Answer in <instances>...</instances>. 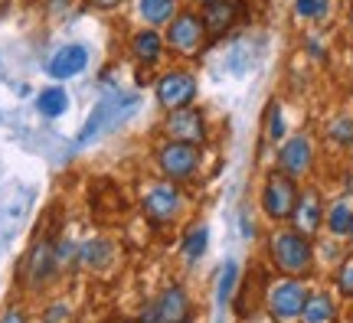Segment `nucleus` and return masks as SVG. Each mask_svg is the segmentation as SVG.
<instances>
[{
	"label": "nucleus",
	"mask_w": 353,
	"mask_h": 323,
	"mask_svg": "<svg viewBox=\"0 0 353 323\" xmlns=\"http://www.w3.org/2000/svg\"><path fill=\"white\" fill-rule=\"evenodd\" d=\"M268 261L275 264L278 274H291V278H304L314 268V245L311 238L301 236L291 225H275V232L265 242Z\"/></svg>",
	"instance_id": "f257e3e1"
},
{
	"label": "nucleus",
	"mask_w": 353,
	"mask_h": 323,
	"mask_svg": "<svg viewBox=\"0 0 353 323\" xmlns=\"http://www.w3.org/2000/svg\"><path fill=\"white\" fill-rule=\"evenodd\" d=\"M210 33L196 7H183L174 13V20L164 26V46L167 52H174L180 59H200L206 52Z\"/></svg>",
	"instance_id": "f03ea898"
},
{
	"label": "nucleus",
	"mask_w": 353,
	"mask_h": 323,
	"mask_svg": "<svg viewBox=\"0 0 353 323\" xmlns=\"http://www.w3.org/2000/svg\"><path fill=\"white\" fill-rule=\"evenodd\" d=\"M307 284L304 278H291V274H281L272 284L265 287V307L275 317L278 323H298L304 311V300H307Z\"/></svg>",
	"instance_id": "7ed1b4c3"
},
{
	"label": "nucleus",
	"mask_w": 353,
	"mask_h": 323,
	"mask_svg": "<svg viewBox=\"0 0 353 323\" xmlns=\"http://www.w3.org/2000/svg\"><path fill=\"white\" fill-rule=\"evenodd\" d=\"M298 193H301L298 180L275 167L272 174L265 176L262 193H259V206H262V212L272 219V222L281 225V222H288V219H291L294 202H298Z\"/></svg>",
	"instance_id": "20e7f679"
},
{
	"label": "nucleus",
	"mask_w": 353,
	"mask_h": 323,
	"mask_svg": "<svg viewBox=\"0 0 353 323\" xmlns=\"http://www.w3.org/2000/svg\"><path fill=\"white\" fill-rule=\"evenodd\" d=\"M154 160H157V170L164 174V180L170 183H187L200 174V144H187V140H170L167 137L161 147L154 150Z\"/></svg>",
	"instance_id": "39448f33"
},
{
	"label": "nucleus",
	"mask_w": 353,
	"mask_h": 323,
	"mask_svg": "<svg viewBox=\"0 0 353 323\" xmlns=\"http://www.w3.org/2000/svg\"><path fill=\"white\" fill-rule=\"evenodd\" d=\"M183 206H187L183 189H180V183H170V180H161V183L148 187L144 189V196H141V209H144V216L157 225L176 222V219L183 216Z\"/></svg>",
	"instance_id": "423d86ee"
},
{
	"label": "nucleus",
	"mask_w": 353,
	"mask_h": 323,
	"mask_svg": "<svg viewBox=\"0 0 353 323\" xmlns=\"http://www.w3.org/2000/svg\"><path fill=\"white\" fill-rule=\"evenodd\" d=\"M196 95H200V82L190 69H167L157 82H154V98L164 112H174V108H187V105H196Z\"/></svg>",
	"instance_id": "0eeeda50"
},
{
	"label": "nucleus",
	"mask_w": 353,
	"mask_h": 323,
	"mask_svg": "<svg viewBox=\"0 0 353 323\" xmlns=\"http://www.w3.org/2000/svg\"><path fill=\"white\" fill-rule=\"evenodd\" d=\"M190 320H193V304H190V294L183 284L164 287L138 317V323H190Z\"/></svg>",
	"instance_id": "6e6552de"
},
{
	"label": "nucleus",
	"mask_w": 353,
	"mask_h": 323,
	"mask_svg": "<svg viewBox=\"0 0 353 323\" xmlns=\"http://www.w3.org/2000/svg\"><path fill=\"white\" fill-rule=\"evenodd\" d=\"M314 160H317L314 140H311V134H304V131H298V134L285 137V140L278 144V154H275L278 170L291 174L294 180H301V176H311V170H314Z\"/></svg>",
	"instance_id": "1a4fd4ad"
},
{
	"label": "nucleus",
	"mask_w": 353,
	"mask_h": 323,
	"mask_svg": "<svg viewBox=\"0 0 353 323\" xmlns=\"http://www.w3.org/2000/svg\"><path fill=\"white\" fill-rule=\"evenodd\" d=\"M206 114L196 108V105H187V108H174L167 112L164 118V137L170 140H187V144H200L206 140Z\"/></svg>",
	"instance_id": "9d476101"
},
{
	"label": "nucleus",
	"mask_w": 353,
	"mask_h": 323,
	"mask_svg": "<svg viewBox=\"0 0 353 323\" xmlns=\"http://www.w3.org/2000/svg\"><path fill=\"white\" fill-rule=\"evenodd\" d=\"M324 196H321V189L317 187H301L298 193V202H294V212H291V229H298L301 236L314 238L321 232V225H324Z\"/></svg>",
	"instance_id": "9b49d317"
},
{
	"label": "nucleus",
	"mask_w": 353,
	"mask_h": 323,
	"mask_svg": "<svg viewBox=\"0 0 353 323\" xmlns=\"http://www.w3.org/2000/svg\"><path fill=\"white\" fill-rule=\"evenodd\" d=\"M200 17H203V23H206L210 39L226 37L229 30L239 23V0H213V3L200 7Z\"/></svg>",
	"instance_id": "f8f14e48"
},
{
	"label": "nucleus",
	"mask_w": 353,
	"mask_h": 323,
	"mask_svg": "<svg viewBox=\"0 0 353 323\" xmlns=\"http://www.w3.org/2000/svg\"><path fill=\"white\" fill-rule=\"evenodd\" d=\"M131 108H134V98H105L99 108L92 112V118H88L85 131L79 134V140L85 144V140H92L99 131H105V125H108V127L118 125V121L125 118V112H131Z\"/></svg>",
	"instance_id": "ddd939ff"
},
{
	"label": "nucleus",
	"mask_w": 353,
	"mask_h": 323,
	"mask_svg": "<svg viewBox=\"0 0 353 323\" xmlns=\"http://www.w3.org/2000/svg\"><path fill=\"white\" fill-rule=\"evenodd\" d=\"M167 52L164 46V33L161 30H154V26H141L138 33L131 37V59L144 69H151V65L161 63V56Z\"/></svg>",
	"instance_id": "4468645a"
},
{
	"label": "nucleus",
	"mask_w": 353,
	"mask_h": 323,
	"mask_svg": "<svg viewBox=\"0 0 353 323\" xmlns=\"http://www.w3.org/2000/svg\"><path fill=\"white\" fill-rule=\"evenodd\" d=\"M85 65H88V50L85 46H79V43H72V46H63V50L50 59V75L63 82V79L79 75Z\"/></svg>",
	"instance_id": "2eb2a0df"
},
{
	"label": "nucleus",
	"mask_w": 353,
	"mask_h": 323,
	"mask_svg": "<svg viewBox=\"0 0 353 323\" xmlns=\"http://www.w3.org/2000/svg\"><path fill=\"white\" fill-rule=\"evenodd\" d=\"M52 271H56V249H52V242H37L33 251H30V258H26V278H30V284L33 287L43 284Z\"/></svg>",
	"instance_id": "dca6fc26"
},
{
	"label": "nucleus",
	"mask_w": 353,
	"mask_h": 323,
	"mask_svg": "<svg viewBox=\"0 0 353 323\" xmlns=\"http://www.w3.org/2000/svg\"><path fill=\"white\" fill-rule=\"evenodd\" d=\"M353 225V199L350 196H337L334 202L324 206V229L334 238H347Z\"/></svg>",
	"instance_id": "f3484780"
},
{
	"label": "nucleus",
	"mask_w": 353,
	"mask_h": 323,
	"mask_svg": "<svg viewBox=\"0 0 353 323\" xmlns=\"http://www.w3.org/2000/svg\"><path fill=\"white\" fill-rule=\"evenodd\" d=\"M337 320V300L330 298L327 291H314L304 300V311L298 323H334Z\"/></svg>",
	"instance_id": "a211bd4d"
},
{
	"label": "nucleus",
	"mask_w": 353,
	"mask_h": 323,
	"mask_svg": "<svg viewBox=\"0 0 353 323\" xmlns=\"http://www.w3.org/2000/svg\"><path fill=\"white\" fill-rule=\"evenodd\" d=\"M176 10H180L176 0H138L141 20H144V26H154V30H164Z\"/></svg>",
	"instance_id": "6ab92c4d"
},
{
	"label": "nucleus",
	"mask_w": 353,
	"mask_h": 323,
	"mask_svg": "<svg viewBox=\"0 0 353 323\" xmlns=\"http://www.w3.org/2000/svg\"><path fill=\"white\" fill-rule=\"evenodd\" d=\"M79 258H82V264L92 268V271H105L114 258V245L108 238H92V242H85V245L79 249Z\"/></svg>",
	"instance_id": "aec40b11"
},
{
	"label": "nucleus",
	"mask_w": 353,
	"mask_h": 323,
	"mask_svg": "<svg viewBox=\"0 0 353 323\" xmlns=\"http://www.w3.org/2000/svg\"><path fill=\"white\" fill-rule=\"evenodd\" d=\"M37 108L43 118H59V114H65V108H69V95H65L59 85L43 88L37 95Z\"/></svg>",
	"instance_id": "412c9836"
},
{
	"label": "nucleus",
	"mask_w": 353,
	"mask_h": 323,
	"mask_svg": "<svg viewBox=\"0 0 353 323\" xmlns=\"http://www.w3.org/2000/svg\"><path fill=\"white\" fill-rule=\"evenodd\" d=\"M206 245H210V229L206 225H190L187 232H183V258H187V264H193V261L203 258V251H206Z\"/></svg>",
	"instance_id": "4be33fe9"
},
{
	"label": "nucleus",
	"mask_w": 353,
	"mask_h": 323,
	"mask_svg": "<svg viewBox=\"0 0 353 323\" xmlns=\"http://www.w3.org/2000/svg\"><path fill=\"white\" fill-rule=\"evenodd\" d=\"M236 287H239V264L226 261L219 268V281H216V300H219V307H226L229 300L236 298Z\"/></svg>",
	"instance_id": "5701e85b"
},
{
	"label": "nucleus",
	"mask_w": 353,
	"mask_h": 323,
	"mask_svg": "<svg viewBox=\"0 0 353 323\" xmlns=\"http://www.w3.org/2000/svg\"><path fill=\"white\" fill-rule=\"evenodd\" d=\"M327 140L330 144H337V147L350 150L353 147V118L350 114H343V118H334L327 125Z\"/></svg>",
	"instance_id": "b1692460"
},
{
	"label": "nucleus",
	"mask_w": 353,
	"mask_h": 323,
	"mask_svg": "<svg viewBox=\"0 0 353 323\" xmlns=\"http://www.w3.org/2000/svg\"><path fill=\"white\" fill-rule=\"evenodd\" d=\"M330 13V0H294V17L307 23H321Z\"/></svg>",
	"instance_id": "393cba45"
},
{
	"label": "nucleus",
	"mask_w": 353,
	"mask_h": 323,
	"mask_svg": "<svg viewBox=\"0 0 353 323\" xmlns=\"http://www.w3.org/2000/svg\"><path fill=\"white\" fill-rule=\"evenodd\" d=\"M285 112H281V105L278 101H272L268 105V121H265V137L272 140V144H281L285 140Z\"/></svg>",
	"instance_id": "a878e982"
},
{
	"label": "nucleus",
	"mask_w": 353,
	"mask_h": 323,
	"mask_svg": "<svg viewBox=\"0 0 353 323\" xmlns=\"http://www.w3.org/2000/svg\"><path fill=\"white\" fill-rule=\"evenodd\" d=\"M334 284H337V294H341V298L353 300V255L341 261V268H337V278H334Z\"/></svg>",
	"instance_id": "bb28decb"
},
{
	"label": "nucleus",
	"mask_w": 353,
	"mask_h": 323,
	"mask_svg": "<svg viewBox=\"0 0 353 323\" xmlns=\"http://www.w3.org/2000/svg\"><path fill=\"white\" fill-rule=\"evenodd\" d=\"M0 323H26V317H23V311L13 307V311H7L3 317H0Z\"/></svg>",
	"instance_id": "cd10ccee"
},
{
	"label": "nucleus",
	"mask_w": 353,
	"mask_h": 323,
	"mask_svg": "<svg viewBox=\"0 0 353 323\" xmlns=\"http://www.w3.org/2000/svg\"><path fill=\"white\" fill-rule=\"evenodd\" d=\"M92 7H99V10H114V7H121L125 0H88Z\"/></svg>",
	"instance_id": "c85d7f7f"
},
{
	"label": "nucleus",
	"mask_w": 353,
	"mask_h": 323,
	"mask_svg": "<svg viewBox=\"0 0 353 323\" xmlns=\"http://www.w3.org/2000/svg\"><path fill=\"white\" fill-rule=\"evenodd\" d=\"M307 52H311V56H317V59L324 56V52H321V43H314V39H307Z\"/></svg>",
	"instance_id": "c756f323"
},
{
	"label": "nucleus",
	"mask_w": 353,
	"mask_h": 323,
	"mask_svg": "<svg viewBox=\"0 0 353 323\" xmlns=\"http://www.w3.org/2000/svg\"><path fill=\"white\" fill-rule=\"evenodd\" d=\"M193 3H196V7H206V3H213V0H193Z\"/></svg>",
	"instance_id": "7c9ffc66"
},
{
	"label": "nucleus",
	"mask_w": 353,
	"mask_h": 323,
	"mask_svg": "<svg viewBox=\"0 0 353 323\" xmlns=\"http://www.w3.org/2000/svg\"><path fill=\"white\" fill-rule=\"evenodd\" d=\"M347 238H350V245H353V225H350V232H347Z\"/></svg>",
	"instance_id": "2f4dec72"
},
{
	"label": "nucleus",
	"mask_w": 353,
	"mask_h": 323,
	"mask_svg": "<svg viewBox=\"0 0 353 323\" xmlns=\"http://www.w3.org/2000/svg\"><path fill=\"white\" fill-rule=\"evenodd\" d=\"M350 30H353V7H350Z\"/></svg>",
	"instance_id": "473e14b6"
},
{
	"label": "nucleus",
	"mask_w": 353,
	"mask_h": 323,
	"mask_svg": "<svg viewBox=\"0 0 353 323\" xmlns=\"http://www.w3.org/2000/svg\"><path fill=\"white\" fill-rule=\"evenodd\" d=\"M118 323H138V320H118Z\"/></svg>",
	"instance_id": "72a5a7b5"
},
{
	"label": "nucleus",
	"mask_w": 353,
	"mask_h": 323,
	"mask_svg": "<svg viewBox=\"0 0 353 323\" xmlns=\"http://www.w3.org/2000/svg\"><path fill=\"white\" fill-rule=\"evenodd\" d=\"M350 193H353V174H350Z\"/></svg>",
	"instance_id": "f704fd0d"
}]
</instances>
